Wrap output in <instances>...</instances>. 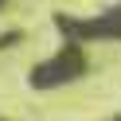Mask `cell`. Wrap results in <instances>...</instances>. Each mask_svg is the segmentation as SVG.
Instances as JSON below:
<instances>
[{
    "label": "cell",
    "mask_w": 121,
    "mask_h": 121,
    "mask_svg": "<svg viewBox=\"0 0 121 121\" xmlns=\"http://www.w3.org/2000/svg\"><path fill=\"white\" fill-rule=\"evenodd\" d=\"M59 31L66 35V39H78V43H113L121 39V0H113L105 12H98V16H59L55 20Z\"/></svg>",
    "instance_id": "obj_2"
},
{
    "label": "cell",
    "mask_w": 121,
    "mask_h": 121,
    "mask_svg": "<svg viewBox=\"0 0 121 121\" xmlns=\"http://www.w3.org/2000/svg\"><path fill=\"white\" fill-rule=\"evenodd\" d=\"M4 4H8V0H0V8H4Z\"/></svg>",
    "instance_id": "obj_4"
},
{
    "label": "cell",
    "mask_w": 121,
    "mask_h": 121,
    "mask_svg": "<svg viewBox=\"0 0 121 121\" xmlns=\"http://www.w3.org/2000/svg\"><path fill=\"white\" fill-rule=\"evenodd\" d=\"M86 51H82L78 39H66L55 55H47L43 63H35L31 70V86L35 90H55V86H70L86 74Z\"/></svg>",
    "instance_id": "obj_1"
},
{
    "label": "cell",
    "mask_w": 121,
    "mask_h": 121,
    "mask_svg": "<svg viewBox=\"0 0 121 121\" xmlns=\"http://www.w3.org/2000/svg\"><path fill=\"white\" fill-rule=\"evenodd\" d=\"M109 121H121V113H117V117H109Z\"/></svg>",
    "instance_id": "obj_3"
}]
</instances>
